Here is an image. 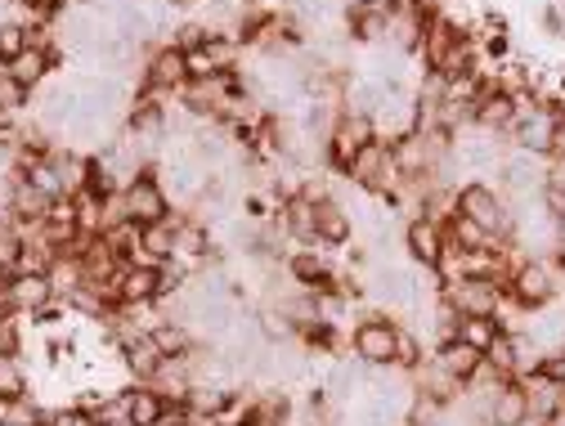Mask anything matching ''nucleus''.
Segmentation results:
<instances>
[{"label":"nucleus","mask_w":565,"mask_h":426,"mask_svg":"<svg viewBox=\"0 0 565 426\" xmlns=\"http://www.w3.org/2000/svg\"><path fill=\"white\" fill-rule=\"evenodd\" d=\"M458 216L476 221L480 230H489L499 243H512L516 221H512V206H508V198H503L499 184H489V180L462 184V189H458Z\"/></svg>","instance_id":"nucleus-1"},{"label":"nucleus","mask_w":565,"mask_h":426,"mask_svg":"<svg viewBox=\"0 0 565 426\" xmlns=\"http://www.w3.org/2000/svg\"><path fill=\"white\" fill-rule=\"evenodd\" d=\"M345 180L355 184V189H364V193H373V198H386V202H391V193L399 189L404 171H399V162H395V149L382 145V139H373V145H364V149L355 153V162L345 167Z\"/></svg>","instance_id":"nucleus-2"},{"label":"nucleus","mask_w":565,"mask_h":426,"mask_svg":"<svg viewBox=\"0 0 565 426\" xmlns=\"http://www.w3.org/2000/svg\"><path fill=\"white\" fill-rule=\"evenodd\" d=\"M561 288H565L561 265H556V260H534V256H530V260L512 274V292H508V297H516L525 310H543V306L561 301Z\"/></svg>","instance_id":"nucleus-3"},{"label":"nucleus","mask_w":565,"mask_h":426,"mask_svg":"<svg viewBox=\"0 0 565 426\" xmlns=\"http://www.w3.org/2000/svg\"><path fill=\"white\" fill-rule=\"evenodd\" d=\"M395 341H399V323L382 319V315L355 323V332H350V350H355V360L364 369H391L395 364Z\"/></svg>","instance_id":"nucleus-4"},{"label":"nucleus","mask_w":565,"mask_h":426,"mask_svg":"<svg viewBox=\"0 0 565 426\" xmlns=\"http://www.w3.org/2000/svg\"><path fill=\"white\" fill-rule=\"evenodd\" d=\"M377 130H373V117L369 113H341V121L332 126V139H328V167L345 175V167L355 162V153L364 145H373Z\"/></svg>","instance_id":"nucleus-5"},{"label":"nucleus","mask_w":565,"mask_h":426,"mask_svg":"<svg viewBox=\"0 0 565 426\" xmlns=\"http://www.w3.org/2000/svg\"><path fill=\"white\" fill-rule=\"evenodd\" d=\"M121 198H126V216H130L139 230H145V225H158V221L171 216V193H167V184L158 180V171L139 175Z\"/></svg>","instance_id":"nucleus-6"},{"label":"nucleus","mask_w":565,"mask_h":426,"mask_svg":"<svg viewBox=\"0 0 565 426\" xmlns=\"http://www.w3.org/2000/svg\"><path fill=\"white\" fill-rule=\"evenodd\" d=\"M462 319H493L503 306V292L493 288L489 278H462V283H449V288L440 292Z\"/></svg>","instance_id":"nucleus-7"},{"label":"nucleus","mask_w":565,"mask_h":426,"mask_svg":"<svg viewBox=\"0 0 565 426\" xmlns=\"http://www.w3.org/2000/svg\"><path fill=\"white\" fill-rule=\"evenodd\" d=\"M189 54L180 45H153L149 67H145V86L162 90V95H184L189 90Z\"/></svg>","instance_id":"nucleus-8"},{"label":"nucleus","mask_w":565,"mask_h":426,"mask_svg":"<svg viewBox=\"0 0 565 426\" xmlns=\"http://www.w3.org/2000/svg\"><path fill=\"white\" fill-rule=\"evenodd\" d=\"M445 230L440 225H431V221H408L404 225V252H408V260L413 265H422V269H436L440 265V256H445Z\"/></svg>","instance_id":"nucleus-9"},{"label":"nucleus","mask_w":565,"mask_h":426,"mask_svg":"<svg viewBox=\"0 0 565 426\" xmlns=\"http://www.w3.org/2000/svg\"><path fill=\"white\" fill-rule=\"evenodd\" d=\"M467 32H458L449 19H440V14H431L427 19V32H422V50H417V58L431 67V73H440V67L449 63V54L458 50V41H462Z\"/></svg>","instance_id":"nucleus-10"},{"label":"nucleus","mask_w":565,"mask_h":426,"mask_svg":"<svg viewBox=\"0 0 565 426\" xmlns=\"http://www.w3.org/2000/svg\"><path fill=\"white\" fill-rule=\"evenodd\" d=\"M158 301H162V265H126L121 306H158Z\"/></svg>","instance_id":"nucleus-11"},{"label":"nucleus","mask_w":565,"mask_h":426,"mask_svg":"<svg viewBox=\"0 0 565 426\" xmlns=\"http://www.w3.org/2000/svg\"><path fill=\"white\" fill-rule=\"evenodd\" d=\"M117 350H121V360H126L130 382H153V377H158V369L167 364V354L158 350V341H153L149 332L130 337V341H126V345H117Z\"/></svg>","instance_id":"nucleus-12"},{"label":"nucleus","mask_w":565,"mask_h":426,"mask_svg":"<svg viewBox=\"0 0 565 426\" xmlns=\"http://www.w3.org/2000/svg\"><path fill=\"white\" fill-rule=\"evenodd\" d=\"M315 230H319V243H328V247H345L355 238V221H350V211L332 193L315 202Z\"/></svg>","instance_id":"nucleus-13"},{"label":"nucleus","mask_w":565,"mask_h":426,"mask_svg":"<svg viewBox=\"0 0 565 426\" xmlns=\"http://www.w3.org/2000/svg\"><path fill=\"white\" fill-rule=\"evenodd\" d=\"M54 301H58V297H54L50 274H14V310H19V315L36 319V315H45Z\"/></svg>","instance_id":"nucleus-14"},{"label":"nucleus","mask_w":565,"mask_h":426,"mask_svg":"<svg viewBox=\"0 0 565 426\" xmlns=\"http://www.w3.org/2000/svg\"><path fill=\"white\" fill-rule=\"evenodd\" d=\"M530 417V404H525V386L521 382H503L489 400V413H484V426H525Z\"/></svg>","instance_id":"nucleus-15"},{"label":"nucleus","mask_w":565,"mask_h":426,"mask_svg":"<svg viewBox=\"0 0 565 426\" xmlns=\"http://www.w3.org/2000/svg\"><path fill=\"white\" fill-rule=\"evenodd\" d=\"M126 408H130V422L135 426H162V417L171 413L167 395L158 386H149V382H130L126 386Z\"/></svg>","instance_id":"nucleus-16"},{"label":"nucleus","mask_w":565,"mask_h":426,"mask_svg":"<svg viewBox=\"0 0 565 426\" xmlns=\"http://www.w3.org/2000/svg\"><path fill=\"white\" fill-rule=\"evenodd\" d=\"M54 58H58V54H50V50H23V54L10 58L6 67H10V77H14V82H23V86L36 95V90L54 77Z\"/></svg>","instance_id":"nucleus-17"},{"label":"nucleus","mask_w":565,"mask_h":426,"mask_svg":"<svg viewBox=\"0 0 565 426\" xmlns=\"http://www.w3.org/2000/svg\"><path fill=\"white\" fill-rule=\"evenodd\" d=\"M32 395V373L23 364V354L0 350V404H19Z\"/></svg>","instance_id":"nucleus-18"},{"label":"nucleus","mask_w":565,"mask_h":426,"mask_svg":"<svg viewBox=\"0 0 565 426\" xmlns=\"http://www.w3.org/2000/svg\"><path fill=\"white\" fill-rule=\"evenodd\" d=\"M431 354L440 360V369H445V373H454V377H458L462 386H467V377H471V373H476V369L484 364V354H480L476 345L458 341V337H454V341H445V345H436Z\"/></svg>","instance_id":"nucleus-19"},{"label":"nucleus","mask_w":565,"mask_h":426,"mask_svg":"<svg viewBox=\"0 0 565 426\" xmlns=\"http://www.w3.org/2000/svg\"><path fill=\"white\" fill-rule=\"evenodd\" d=\"M149 337L158 341V350L167 354V360H180V354H189V350L198 345V337H193L184 323H175V319H162V323H158Z\"/></svg>","instance_id":"nucleus-20"},{"label":"nucleus","mask_w":565,"mask_h":426,"mask_svg":"<svg viewBox=\"0 0 565 426\" xmlns=\"http://www.w3.org/2000/svg\"><path fill=\"white\" fill-rule=\"evenodd\" d=\"M484 360L493 364V373H503L508 382H516V341H512V332L493 337V345L484 350Z\"/></svg>","instance_id":"nucleus-21"},{"label":"nucleus","mask_w":565,"mask_h":426,"mask_svg":"<svg viewBox=\"0 0 565 426\" xmlns=\"http://www.w3.org/2000/svg\"><path fill=\"white\" fill-rule=\"evenodd\" d=\"M503 328L493 323V319H458V341H467V345H476L480 354L493 345V337H499Z\"/></svg>","instance_id":"nucleus-22"},{"label":"nucleus","mask_w":565,"mask_h":426,"mask_svg":"<svg viewBox=\"0 0 565 426\" xmlns=\"http://www.w3.org/2000/svg\"><path fill=\"white\" fill-rule=\"evenodd\" d=\"M23 50H28V28L19 19H6V23H0V63L19 58Z\"/></svg>","instance_id":"nucleus-23"},{"label":"nucleus","mask_w":565,"mask_h":426,"mask_svg":"<svg viewBox=\"0 0 565 426\" xmlns=\"http://www.w3.org/2000/svg\"><path fill=\"white\" fill-rule=\"evenodd\" d=\"M50 426H99V417H95L90 408H82V404H73V408H58Z\"/></svg>","instance_id":"nucleus-24"},{"label":"nucleus","mask_w":565,"mask_h":426,"mask_svg":"<svg viewBox=\"0 0 565 426\" xmlns=\"http://www.w3.org/2000/svg\"><path fill=\"white\" fill-rule=\"evenodd\" d=\"M167 6H171L175 14H198V10H202V0H167Z\"/></svg>","instance_id":"nucleus-25"},{"label":"nucleus","mask_w":565,"mask_h":426,"mask_svg":"<svg viewBox=\"0 0 565 426\" xmlns=\"http://www.w3.org/2000/svg\"><path fill=\"white\" fill-rule=\"evenodd\" d=\"M556 265H561V274H565V247H561V256H556Z\"/></svg>","instance_id":"nucleus-26"}]
</instances>
